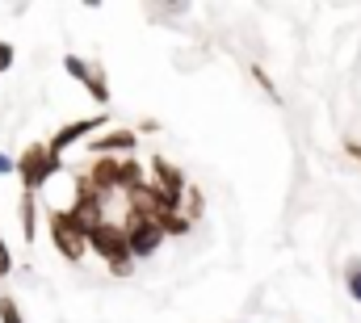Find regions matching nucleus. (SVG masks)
<instances>
[{"label":"nucleus","instance_id":"aec40b11","mask_svg":"<svg viewBox=\"0 0 361 323\" xmlns=\"http://www.w3.org/2000/svg\"><path fill=\"white\" fill-rule=\"evenodd\" d=\"M0 176H17V156L0 152Z\"/></svg>","mask_w":361,"mask_h":323},{"label":"nucleus","instance_id":"a211bd4d","mask_svg":"<svg viewBox=\"0 0 361 323\" xmlns=\"http://www.w3.org/2000/svg\"><path fill=\"white\" fill-rule=\"evenodd\" d=\"M13 59H17V51H13V42H4V38H0V76H4L8 68H13Z\"/></svg>","mask_w":361,"mask_h":323},{"label":"nucleus","instance_id":"f3484780","mask_svg":"<svg viewBox=\"0 0 361 323\" xmlns=\"http://www.w3.org/2000/svg\"><path fill=\"white\" fill-rule=\"evenodd\" d=\"M252 80L261 84V88H265V92H269V97H273V101H281V97H277V84L269 80V72H265L261 63H252Z\"/></svg>","mask_w":361,"mask_h":323},{"label":"nucleus","instance_id":"dca6fc26","mask_svg":"<svg viewBox=\"0 0 361 323\" xmlns=\"http://www.w3.org/2000/svg\"><path fill=\"white\" fill-rule=\"evenodd\" d=\"M0 323H25V315H21V307H17L13 294H0Z\"/></svg>","mask_w":361,"mask_h":323},{"label":"nucleus","instance_id":"412c9836","mask_svg":"<svg viewBox=\"0 0 361 323\" xmlns=\"http://www.w3.org/2000/svg\"><path fill=\"white\" fill-rule=\"evenodd\" d=\"M345 152H349V156L361 164V143H357V139H349V143H345Z\"/></svg>","mask_w":361,"mask_h":323},{"label":"nucleus","instance_id":"0eeeda50","mask_svg":"<svg viewBox=\"0 0 361 323\" xmlns=\"http://www.w3.org/2000/svg\"><path fill=\"white\" fill-rule=\"evenodd\" d=\"M135 147H139V135H135L130 126H118V130H105V135L89 139V152L97 156V160H101V156L126 160V156H135Z\"/></svg>","mask_w":361,"mask_h":323},{"label":"nucleus","instance_id":"2eb2a0df","mask_svg":"<svg viewBox=\"0 0 361 323\" xmlns=\"http://www.w3.org/2000/svg\"><path fill=\"white\" fill-rule=\"evenodd\" d=\"M160 231H164V236H173V240H180V236H189V231H193V223H189L185 214H164V219H160Z\"/></svg>","mask_w":361,"mask_h":323},{"label":"nucleus","instance_id":"9b49d317","mask_svg":"<svg viewBox=\"0 0 361 323\" xmlns=\"http://www.w3.org/2000/svg\"><path fill=\"white\" fill-rule=\"evenodd\" d=\"M147 185V164H139L135 156H126V160L118 164V193H139Z\"/></svg>","mask_w":361,"mask_h":323},{"label":"nucleus","instance_id":"f257e3e1","mask_svg":"<svg viewBox=\"0 0 361 323\" xmlns=\"http://www.w3.org/2000/svg\"><path fill=\"white\" fill-rule=\"evenodd\" d=\"M47 236H51V248L68 260V264H80L89 256V231L72 219L68 206H51L47 210Z\"/></svg>","mask_w":361,"mask_h":323},{"label":"nucleus","instance_id":"6e6552de","mask_svg":"<svg viewBox=\"0 0 361 323\" xmlns=\"http://www.w3.org/2000/svg\"><path fill=\"white\" fill-rule=\"evenodd\" d=\"M126 227V243H130V256L135 260H147V256H156L160 248H164V231H160V223H122Z\"/></svg>","mask_w":361,"mask_h":323},{"label":"nucleus","instance_id":"f03ea898","mask_svg":"<svg viewBox=\"0 0 361 323\" xmlns=\"http://www.w3.org/2000/svg\"><path fill=\"white\" fill-rule=\"evenodd\" d=\"M59 172H63V156H55L47 143H30L17 156V181L25 185V193H42Z\"/></svg>","mask_w":361,"mask_h":323},{"label":"nucleus","instance_id":"6ab92c4d","mask_svg":"<svg viewBox=\"0 0 361 323\" xmlns=\"http://www.w3.org/2000/svg\"><path fill=\"white\" fill-rule=\"evenodd\" d=\"M13 273V248L4 243V236H0V277H8Z\"/></svg>","mask_w":361,"mask_h":323},{"label":"nucleus","instance_id":"4468645a","mask_svg":"<svg viewBox=\"0 0 361 323\" xmlns=\"http://www.w3.org/2000/svg\"><path fill=\"white\" fill-rule=\"evenodd\" d=\"M345 290H349L353 303H361V256H353V260L345 264Z\"/></svg>","mask_w":361,"mask_h":323},{"label":"nucleus","instance_id":"9d476101","mask_svg":"<svg viewBox=\"0 0 361 323\" xmlns=\"http://www.w3.org/2000/svg\"><path fill=\"white\" fill-rule=\"evenodd\" d=\"M118 164L114 156H101V160L89 164V172H85V181H89L92 189L101 193V197H109V193H118Z\"/></svg>","mask_w":361,"mask_h":323},{"label":"nucleus","instance_id":"39448f33","mask_svg":"<svg viewBox=\"0 0 361 323\" xmlns=\"http://www.w3.org/2000/svg\"><path fill=\"white\" fill-rule=\"evenodd\" d=\"M63 72H68L72 80L85 84V92H89V97L97 101V105H101V109L109 105V97H114V92H109V80H105V72H101L97 63L80 59V55H63Z\"/></svg>","mask_w":361,"mask_h":323},{"label":"nucleus","instance_id":"20e7f679","mask_svg":"<svg viewBox=\"0 0 361 323\" xmlns=\"http://www.w3.org/2000/svg\"><path fill=\"white\" fill-rule=\"evenodd\" d=\"M68 210H72V219L85 227V231H97L101 223H109V197H101L97 189H92L89 181H85V172L76 176V193H72V202H68Z\"/></svg>","mask_w":361,"mask_h":323},{"label":"nucleus","instance_id":"7ed1b4c3","mask_svg":"<svg viewBox=\"0 0 361 323\" xmlns=\"http://www.w3.org/2000/svg\"><path fill=\"white\" fill-rule=\"evenodd\" d=\"M89 252H97L114 277H130L135 273V256H130V243H126V227L122 223H101L97 231H89Z\"/></svg>","mask_w":361,"mask_h":323},{"label":"nucleus","instance_id":"f8f14e48","mask_svg":"<svg viewBox=\"0 0 361 323\" xmlns=\"http://www.w3.org/2000/svg\"><path fill=\"white\" fill-rule=\"evenodd\" d=\"M17 223H21V240L34 243V236H38V193H21V202H17Z\"/></svg>","mask_w":361,"mask_h":323},{"label":"nucleus","instance_id":"423d86ee","mask_svg":"<svg viewBox=\"0 0 361 323\" xmlns=\"http://www.w3.org/2000/svg\"><path fill=\"white\" fill-rule=\"evenodd\" d=\"M109 126V114L101 109V114H92V118H76V122H63L51 139H47V147L55 152V156H63L68 147H76V143H85L92 130H105Z\"/></svg>","mask_w":361,"mask_h":323},{"label":"nucleus","instance_id":"1a4fd4ad","mask_svg":"<svg viewBox=\"0 0 361 323\" xmlns=\"http://www.w3.org/2000/svg\"><path fill=\"white\" fill-rule=\"evenodd\" d=\"M147 181H152L156 189H164V193H180V197H185V189H189L185 172H180L177 164H169L164 156H152V160H147Z\"/></svg>","mask_w":361,"mask_h":323},{"label":"nucleus","instance_id":"ddd939ff","mask_svg":"<svg viewBox=\"0 0 361 323\" xmlns=\"http://www.w3.org/2000/svg\"><path fill=\"white\" fill-rule=\"evenodd\" d=\"M180 214H185L189 223H197V219L206 214V197H202V189H197V185H189V189H185V210H180Z\"/></svg>","mask_w":361,"mask_h":323}]
</instances>
